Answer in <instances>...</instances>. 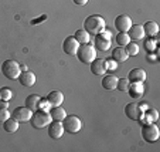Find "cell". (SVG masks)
Wrapping results in <instances>:
<instances>
[{
	"label": "cell",
	"instance_id": "6da1fadb",
	"mask_svg": "<svg viewBox=\"0 0 160 152\" xmlns=\"http://www.w3.org/2000/svg\"><path fill=\"white\" fill-rule=\"evenodd\" d=\"M84 30L88 31L89 34H94V36L103 31L105 30V20H103V17L98 14L88 16L84 21Z\"/></svg>",
	"mask_w": 160,
	"mask_h": 152
},
{
	"label": "cell",
	"instance_id": "7a4b0ae2",
	"mask_svg": "<svg viewBox=\"0 0 160 152\" xmlns=\"http://www.w3.org/2000/svg\"><path fill=\"white\" fill-rule=\"evenodd\" d=\"M21 73V66L14 60H6L2 63V74L7 80H17Z\"/></svg>",
	"mask_w": 160,
	"mask_h": 152
},
{
	"label": "cell",
	"instance_id": "3957f363",
	"mask_svg": "<svg viewBox=\"0 0 160 152\" xmlns=\"http://www.w3.org/2000/svg\"><path fill=\"white\" fill-rule=\"evenodd\" d=\"M77 57L81 63L84 64H91V61L97 58V49L92 44H79L78 51H77Z\"/></svg>",
	"mask_w": 160,
	"mask_h": 152
},
{
	"label": "cell",
	"instance_id": "277c9868",
	"mask_svg": "<svg viewBox=\"0 0 160 152\" xmlns=\"http://www.w3.org/2000/svg\"><path fill=\"white\" fill-rule=\"evenodd\" d=\"M51 115H50L48 111H42V110H37L33 113L30 118V124L33 128H37V129H41V128H45L47 125L51 122Z\"/></svg>",
	"mask_w": 160,
	"mask_h": 152
},
{
	"label": "cell",
	"instance_id": "5b68a950",
	"mask_svg": "<svg viewBox=\"0 0 160 152\" xmlns=\"http://www.w3.org/2000/svg\"><path fill=\"white\" fill-rule=\"evenodd\" d=\"M140 134H142L143 139L146 142H156L160 137V131L157 125L154 122H146L142 124V129H140Z\"/></svg>",
	"mask_w": 160,
	"mask_h": 152
},
{
	"label": "cell",
	"instance_id": "8992f818",
	"mask_svg": "<svg viewBox=\"0 0 160 152\" xmlns=\"http://www.w3.org/2000/svg\"><path fill=\"white\" fill-rule=\"evenodd\" d=\"M111 39H112V33L109 30H103L101 33L95 34V40H94V47L99 51H108L111 49Z\"/></svg>",
	"mask_w": 160,
	"mask_h": 152
},
{
	"label": "cell",
	"instance_id": "52a82bcc",
	"mask_svg": "<svg viewBox=\"0 0 160 152\" xmlns=\"http://www.w3.org/2000/svg\"><path fill=\"white\" fill-rule=\"evenodd\" d=\"M61 122H62L64 131H67L68 134H77V132L81 131L82 128L81 118L77 115H67Z\"/></svg>",
	"mask_w": 160,
	"mask_h": 152
},
{
	"label": "cell",
	"instance_id": "ba28073f",
	"mask_svg": "<svg viewBox=\"0 0 160 152\" xmlns=\"http://www.w3.org/2000/svg\"><path fill=\"white\" fill-rule=\"evenodd\" d=\"M125 114H126V117L129 119H132V121H139V118L143 114V110L140 108V104L130 102L125 107Z\"/></svg>",
	"mask_w": 160,
	"mask_h": 152
},
{
	"label": "cell",
	"instance_id": "9c48e42d",
	"mask_svg": "<svg viewBox=\"0 0 160 152\" xmlns=\"http://www.w3.org/2000/svg\"><path fill=\"white\" fill-rule=\"evenodd\" d=\"M47 129H48V137L52 138V139H60L64 135V127L61 121H54L52 119L48 125H47Z\"/></svg>",
	"mask_w": 160,
	"mask_h": 152
},
{
	"label": "cell",
	"instance_id": "30bf717a",
	"mask_svg": "<svg viewBox=\"0 0 160 152\" xmlns=\"http://www.w3.org/2000/svg\"><path fill=\"white\" fill-rule=\"evenodd\" d=\"M78 47H79V43L77 41L74 36L65 37V40L62 43V50L67 55H75L77 51H78Z\"/></svg>",
	"mask_w": 160,
	"mask_h": 152
},
{
	"label": "cell",
	"instance_id": "8fae6325",
	"mask_svg": "<svg viewBox=\"0 0 160 152\" xmlns=\"http://www.w3.org/2000/svg\"><path fill=\"white\" fill-rule=\"evenodd\" d=\"M31 115H33V111L28 110L27 107H17L14 108L12 113V117L14 119H17L18 122H26V121H30Z\"/></svg>",
	"mask_w": 160,
	"mask_h": 152
},
{
	"label": "cell",
	"instance_id": "7c38bea8",
	"mask_svg": "<svg viewBox=\"0 0 160 152\" xmlns=\"http://www.w3.org/2000/svg\"><path fill=\"white\" fill-rule=\"evenodd\" d=\"M132 26V18L126 14H119L118 17L115 18V29L121 33H126L128 30Z\"/></svg>",
	"mask_w": 160,
	"mask_h": 152
},
{
	"label": "cell",
	"instance_id": "4fadbf2b",
	"mask_svg": "<svg viewBox=\"0 0 160 152\" xmlns=\"http://www.w3.org/2000/svg\"><path fill=\"white\" fill-rule=\"evenodd\" d=\"M89 68H91V73L92 74L102 77L103 74L106 73V63L103 58H95V60L91 61Z\"/></svg>",
	"mask_w": 160,
	"mask_h": 152
},
{
	"label": "cell",
	"instance_id": "5bb4252c",
	"mask_svg": "<svg viewBox=\"0 0 160 152\" xmlns=\"http://www.w3.org/2000/svg\"><path fill=\"white\" fill-rule=\"evenodd\" d=\"M128 94L133 98V100H138L143 95L145 92V87H143V82L140 81H135V82H129V87H128Z\"/></svg>",
	"mask_w": 160,
	"mask_h": 152
},
{
	"label": "cell",
	"instance_id": "9a60e30c",
	"mask_svg": "<svg viewBox=\"0 0 160 152\" xmlns=\"http://www.w3.org/2000/svg\"><path fill=\"white\" fill-rule=\"evenodd\" d=\"M17 80H18V82H20L23 87H33V85L36 84V81H37L36 74L31 73V71H28V70L21 71Z\"/></svg>",
	"mask_w": 160,
	"mask_h": 152
},
{
	"label": "cell",
	"instance_id": "2e32d148",
	"mask_svg": "<svg viewBox=\"0 0 160 152\" xmlns=\"http://www.w3.org/2000/svg\"><path fill=\"white\" fill-rule=\"evenodd\" d=\"M126 33H128V36H129V39L133 40V41L142 40L143 37H145V30H143L142 24H132Z\"/></svg>",
	"mask_w": 160,
	"mask_h": 152
},
{
	"label": "cell",
	"instance_id": "e0dca14e",
	"mask_svg": "<svg viewBox=\"0 0 160 152\" xmlns=\"http://www.w3.org/2000/svg\"><path fill=\"white\" fill-rule=\"evenodd\" d=\"M159 119V114L154 108H146L143 111L142 117L139 118V122L140 124H146V122H156Z\"/></svg>",
	"mask_w": 160,
	"mask_h": 152
},
{
	"label": "cell",
	"instance_id": "ac0fdd59",
	"mask_svg": "<svg viewBox=\"0 0 160 152\" xmlns=\"http://www.w3.org/2000/svg\"><path fill=\"white\" fill-rule=\"evenodd\" d=\"M128 80L130 82H135V81H140L143 82L146 80V71L143 68H133V70L129 71L128 74Z\"/></svg>",
	"mask_w": 160,
	"mask_h": 152
},
{
	"label": "cell",
	"instance_id": "d6986e66",
	"mask_svg": "<svg viewBox=\"0 0 160 152\" xmlns=\"http://www.w3.org/2000/svg\"><path fill=\"white\" fill-rule=\"evenodd\" d=\"M112 58L116 61V63H123V61H126L128 58H129V54L126 53V50H125V47H116V49H113V51H112Z\"/></svg>",
	"mask_w": 160,
	"mask_h": 152
},
{
	"label": "cell",
	"instance_id": "ffe728a7",
	"mask_svg": "<svg viewBox=\"0 0 160 152\" xmlns=\"http://www.w3.org/2000/svg\"><path fill=\"white\" fill-rule=\"evenodd\" d=\"M45 98L48 100V102L51 104V107L61 105V104L64 102V94L61 91H51Z\"/></svg>",
	"mask_w": 160,
	"mask_h": 152
},
{
	"label": "cell",
	"instance_id": "44dd1931",
	"mask_svg": "<svg viewBox=\"0 0 160 152\" xmlns=\"http://www.w3.org/2000/svg\"><path fill=\"white\" fill-rule=\"evenodd\" d=\"M116 84H118V77L112 76V74L105 76L103 80H102V87L105 90H108V91H113V90H116Z\"/></svg>",
	"mask_w": 160,
	"mask_h": 152
},
{
	"label": "cell",
	"instance_id": "7402d4cb",
	"mask_svg": "<svg viewBox=\"0 0 160 152\" xmlns=\"http://www.w3.org/2000/svg\"><path fill=\"white\" fill-rule=\"evenodd\" d=\"M48 113H50V115H51V119H54V121H62V119L67 117L65 110H64L61 105L51 107Z\"/></svg>",
	"mask_w": 160,
	"mask_h": 152
},
{
	"label": "cell",
	"instance_id": "603a6c76",
	"mask_svg": "<svg viewBox=\"0 0 160 152\" xmlns=\"http://www.w3.org/2000/svg\"><path fill=\"white\" fill-rule=\"evenodd\" d=\"M18 124H20V122H18L17 119H14L13 117L7 118L4 122H2V125H3V129L7 132V134H13V132L17 131V129H18Z\"/></svg>",
	"mask_w": 160,
	"mask_h": 152
},
{
	"label": "cell",
	"instance_id": "cb8c5ba5",
	"mask_svg": "<svg viewBox=\"0 0 160 152\" xmlns=\"http://www.w3.org/2000/svg\"><path fill=\"white\" fill-rule=\"evenodd\" d=\"M40 98H41V97H38V95H36V94H30L27 98H26L24 105L27 107L28 110H31L34 113V111L38 110V101H40Z\"/></svg>",
	"mask_w": 160,
	"mask_h": 152
},
{
	"label": "cell",
	"instance_id": "d4e9b609",
	"mask_svg": "<svg viewBox=\"0 0 160 152\" xmlns=\"http://www.w3.org/2000/svg\"><path fill=\"white\" fill-rule=\"evenodd\" d=\"M143 30H145V34H148L149 37H154L159 33V26L156 21H146L143 24Z\"/></svg>",
	"mask_w": 160,
	"mask_h": 152
},
{
	"label": "cell",
	"instance_id": "484cf974",
	"mask_svg": "<svg viewBox=\"0 0 160 152\" xmlns=\"http://www.w3.org/2000/svg\"><path fill=\"white\" fill-rule=\"evenodd\" d=\"M74 37H75V40L79 43V44H88L91 40V34L88 33V31H85L84 29L77 30L75 34H74Z\"/></svg>",
	"mask_w": 160,
	"mask_h": 152
},
{
	"label": "cell",
	"instance_id": "4316f807",
	"mask_svg": "<svg viewBox=\"0 0 160 152\" xmlns=\"http://www.w3.org/2000/svg\"><path fill=\"white\" fill-rule=\"evenodd\" d=\"M115 41H116L118 46L125 47L128 43H130V39H129V36H128V33H121V31H119L115 37Z\"/></svg>",
	"mask_w": 160,
	"mask_h": 152
},
{
	"label": "cell",
	"instance_id": "83f0119b",
	"mask_svg": "<svg viewBox=\"0 0 160 152\" xmlns=\"http://www.w3.org/2000/svg\"><path fill=\"white\" fill-rule=\"evenodd\" d=\"M12 97H13V91L9 88V87H2V88H0V100L10 101Z\"/></svg>",
	"mask_w": 160,
	"mask_h": 152
},
{
	"label": "cell",
	"instance_id": "f1b7e54d",
	"mask_svg": "<svg viewBox=\"0 0 160 152\" xmlns=\"http://www.w3.org/2000/svg\"><path fill=\"white\" fill-rule=\"evenodd\" d=\"M125 50H126V53L129 55H136L139 53V47H138L136 43H128L126 46H125Z\"/></svg>",
	"mask_w": 160,
	"mask_h": 152
},
{
	"label": "cell",
	"instance_id": "f546056e",
	"mask_svg": "<svg viewBox=\"0 0 160 152\" xmlns=\"http://www.w3.org/2000/svg\"><path fill=\"white\" fill-rule=\"evenodd\" d=\"M129 80L128 78H118V84H116V90L119 91H128V87H129Z\"/></svg>",
	"mask_w": 160,
	"mask_h": 152
},
{
	"label": "cell",
	"instance_id": "4dcf8cb0",
	"mask_svg": "<svg viewBox=\"0 0 160 152\" xmlns=\"http://www.w3.org/2000/svg\"><path fill=\"white\" fill-rule=\"evenodd\" d=\"M156 44H157V41L154 39H148L145 41V49H146V51L148 53H153L154 50H156Z\"/></svg>",
	"mask_w": 160,
	"mask_h": 152
},
{
	"label": "cell",
	"instance_id": "1f68e13d",
	"mask_svg": "<svg viewBox=\"0 0 160 152\" xmlns=\"http://www.w3.org/2000/svg\"><path fill=\"white\" fill-rule=\"evenodd\" d=\"M51 108V104L48 102L47 98H40L38 101V110H42V111H50Z\"/></svg>",
	"mask_w": 160,
	"mask_h": 152
},
{
	"label": "cell",
	"instance_id": "d6a6232c",
	"mask_svg": "<svg viewBox=\"0 0 160 152\" xmlns=\"http://www.w3.org/2000/svg\"><path fill=\"white\" fill-rule=\"evenodd\" d=\"M105 63H106V71H115L118 68V63L113 58H108V60H105Z\"/></svg>",
	"mask_w": 160,
	"mask_h": 152
},
{
	"label": "cell",
	"instance_id": "836d02e7",
	"mask_svg": "<svg viewBox=\"0 0 160 152\" xmlns=\"http://www.w3.org/2000/svg\"><path fill=\"white\" fill-rule=\"evenodd\" d=\"M12 117V114L9 113V110L7 108H0V124L2 122H4L7 118H10Z\"/></svg>",
	"mask_w": 160,
	"mask_h": 152
},
{
	"label": "cell",
	"instance_id": "e575fe53",
	"mask_svg": "<svg viewBox=\"0 0 160 152\" xmlns=\"http://www.w3.org/2000/svg\"><path fill=\"white\" fill-rule=\"evenodd\" d=\"M75 4H78V6H85V4L88 3V0H72Z\"/></svg>",
	"mask_w": 160,
	"mask_h": 152
},
{
	"label": "cell",
	"instance_id": "d590c367",
	"mask_svg": "<svg viewBox=\"0 0 160 152\" xmlns=\"http://www.w3.org/2000/svg\"><path fill=\"white\" fill-rule=\"evenodd\" d=\"M7 107H9V101L0 100V108H7Z\"/></svg>",
	"mask_w": 160,
	"mask_h": 152
},
{
	"label": "cell",
	"instance_id": "8d00e7d4",
	"mask_svg": "<svg viewBox=\"0 0 160 152\" xmlns=\"http://www.w3.org/2000/svg\"><path fill=\"white\" fill-rule=\"evenodd\" d=\"M149 60L153 61V63H154V61H156V55L152 54V53H148V61H149Z\"/></svg>",
	"mask_w": 160,
	"mask_h": 152
}]
</instances>
